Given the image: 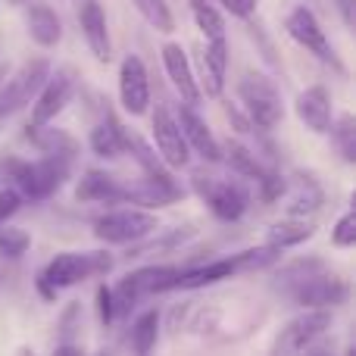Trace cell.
<instances>
[{
  "label": "cell",
  "instance_id": "obj_27",
  "mask_svg": "<svg viewBox=\"0 0 356 356\" xmlns=\"http://www.w3.org/2000/svg\"><path fill=\"white\" fill-rule=\"evenodd\" d=\"M125 154H131V160L138 163V169L144 178H160V181H175L172 169H166V163L156 156L154 144H147L138 131H125Z\"/></svg>",
  "mask_w": 356,
  "mask_h": 356
},
{
  "label": "cell",
  "instance_id": "obj_26",
  "mask_svg": "<svg viewBox=\"0 0 356 356\" xmlns=\"http://www.w3.org/2000/svg\"><path fill=\"white\" fill-rule=\"evenodd\" d=\"M319 272H325V259H319V257L291 259V263H284L282 269H275V282H272V288L291 297L303 282H309V278L319 275Z\"/></svg>",
  "mask_w": 356,
  "mask_h": 356
},
{
  "label": "cell",
  "instance_id": "obj_42",
  "mask_svg": "<svg viewBox=\"0 0 356 356\" xmlns=\"http://www.w3.org/2000/svg\"><path fill=\"white\" fill-rule=\"evenodd\" d=\"M50 356H85V350H81L79 344H72V341H63V344L54 347V353Z\"/></svg>",
  "mask_w": 356,
  "mask_h": 356
},
{
  "label": "cell",
  "instance_id": "obj_35",
  "mask_svg": "<svg viewBox=\"0 0 356 356\" xmlns=\"http://www.w3.org/2000/svg\"><path fill=\"white\" fill-rule=\"evenodd\" d=\"M259 188V200L263 203H275L284 197V191H288V175H282L278 169H266V175L257 181Z\"/></svg>",
  "mask_w": 356,
  "mask_h": 356
},
{
  "label": "cell",
  "instance_id": "obj_3",
  "mask_svg": "<svg viewBox=\"0 0 356 356\" xmlns=\"http://www.w3.org/2000/svg\"><path fill=\"white\" fill-rule=\"evenodd\" d=\"M113 266H116V259L110 250H63L41 269V278L60 294V291L75 288L88 278L110 275Z\"/></svg>",
  "mask_w": 356,
  "mask_h": 356
},
{
  "label": "cell",
  "instance_id": "obj_31",
  "mask_svg": "<svg viewBox=\"0 0 356 356\" xmlns=\"http://www.w3.org/2000/svg\"><path fill=\"white\" fill-rule=\"evenodd\" d=\"M191 16H194V25L200 29L203 44L225 41V19H222V10L213 0H191Z\"/></svg>",
  "mask_w": 356,
  "mask_h": 356
},
{
  "label": "cell",
  "instance_id": "obj_18",
  "mask_svg": "<svg viewBox=\"0 0 356 356\" xmlns=\"http://www.w3.org/2000/svg\"><path fill=\"white\" fill-rule=\"evenodd\" d=\"M79 29L85 35V44L94 54V60L110 63L113 41H110V25H106V13L100 6V0H81L79 3Z\"/></svg>",
  "mask_w": 356,
  "mask_h": 356
},
{
  "label": "cell",
  "instance_id": "obj_2",
  "mask_svg": "<svg viewBox=\"0 0 356 356\" xmlns=\"http://www.w3.org/2000/svg\"><path fill=\"white\" fill-rule=\"evenodd\" d=\"M6 175L16 181V191L22 200H47L63 188L69 178L72 163L60 160V156H41V160H6Z\"/></svg>",
  "mask_w": 356,
  "mask_h": 356
},
{
  "label": "cell",
  "instance_id": "obj_37",
  "mask_svg": "<svg viewBox=\"0 0 356 356\" xmlns=\"http://www.w3.org/2000/svg\"><path fill=\"white\" fill-rule=\"evenodd\" d=\"M94 300H97V319L104 328H110L113 322H116V309H113V291L110 284H97V294H94Z\"/></svg>",
  "mask_w": 356,
  "mask_h": 356
},
{
  "label": "cell",
  "instance_id": "obj_12",
  "mask_svg": "<svg viewBox=\"0 0 356 356\" xmlns=\"http://www.w3.org/2000/svg\"><path fill=\"white\" fill-rule=\"evenodd\" d=\"M181 197H184L181 184L160 181V178H138V181L119 188V203H129V207H135V209H147V213L172 207Z\"/></svg>",
  "mask_w": 356,
  "mask_h": 356
},
{
  "label": "cell",
  "instance_id": "obj_44",
  "mask_svg": "<svg viewBox=\"0 0 356 356\" xmlns=\"http://www.w3.org/2000/svg\"><path fill=\"white\" fill-rule=\"evenodd\" d=\"M16 356H35V350H31V347H19V350H16Z\"/></svg>",
  "mask_w": 356,
  "mask_h": 356
},
{
  "label": "cell",
  "instance_id": "obj_6",
  "mask_svg": "<svg viewBox=\"0 0 356 356\" xmlns=\"http://www.w3.org/2000/svg\"><path fill=\"white\" fill-rule=\"evenodd\" d=\"M50 75V60L35 56V60H25L10 79L0 85V119L19 113L22 106H29L38 97V91L44 88Z\"/></svg>",
  "mask_w": 356,
  "mask_h": 356
},
{
  "label": "cell",
  "instance_id": "obj_11",
  "mask_svg": "<svg viewBox=\"0 0 356 356\" xmlns=\"http://www.w3.org/2000/svg\"><path fill=\"white\" fill-rule=\"evenodd\" d=\"M328 325H332V309H303L300 316H294L282 328L275 356H294V353L307 350L316 338H322L328 332Z\"/></svg>",
  "mask_w": 356,
  "mask_h": 356
},
{
  "label": "cell",
  "instance_id": "obj_20",
  "mask_svg": "<svg viewBox=\"0 0 356 356\" xmlns=\"http://www.w3.org/2000/svg\"><path fill=\"white\" fill-rule=\"evenodd\" d=\"M284 209H288V216H297V219H307V216H313L316 209H322V203H325V191H322V184L316 181L313 175L307 172H297L294 181L288 178V191H284Z\"/></svg>",
  "mask_w": 356,
  "mask_h": 356
},
{
  "label": "cell",
  "instance_id": "obj_5",
  "mask_svg": "<svg viewBox=\"0 0 356 356\" xmlns=\"http://www.w3.org/2000/svg\"><path fill=\"white\" fill-rule=\"evenodd\" d=\"M160 232V219L156 213H147V209H113V213H104L97 222H94V238L106 247H119V244H138V241H147L150 234Z\"/></svg>",
  "mask_w": 356,
  "mask_h": 356
},
{
  "label": "cell",
  "instance_id": "obj_1",
  "mask_svg": "<svg viewBox=\"0 0 356 356\" xmlns=\"http://www.w3.org/2000/svg\"><path fill=\"white\" fill-rule=\"evenodd\" d=\"M191 188L197 191L209 213L222 222H238L241 216L250 209V188L244 178L238 175H209L207 166L191 172Z\"/></svg>",
  "mask_w": 356,
  "mask_h": 356
},
{
  "label": "cell",
  "instance_id": "obj_34",
  "mask_svg": "<svg viewBox=\"0 0 356 356\" xmlns=\"http://www.w3.org/2000/svg\"><path fill=\"white\" fill-rule=\"evenodd\" d=\"M31 247V234L22 228L0 225V257L3 259H22Z\"/></svg>",
  "mask_w": 356,
  "mask_h": 356
},
{
  "label": "cell",
  "instance_id": "obj_48",
  "mask_svg": "<svg viewBox=\"0 0 356 356\" xmlns=\"http://www.w3.org/2000/svg\"><path fill=\"white\" fill-rule=\"evenodd\" d=\"M316 356H332V353H316Z\"/></svg>",
  "mask_w": 356,
  "mask_h": 356
},
{
  "label": "cell",
  "instance_id": "obj_32",
  "mask_svg": "<svg viewBox=\"0 0 356 356\" xmlns=\"http://www.w3.org/2000/svg\"><path fill=\"white\" fill-rule=\"evenodd\" d=\"M328 135H332V147L341 154V160H344L347 166H353L356 163V119H353V113H341L338 119H332Z\"/></svg>",
  "mask_w": 356,
  "mask_h": 356
},
{
  "label": "cell",
  "instance_id": "obj_14",
  "mask_svg": "<svg viewBox=\"0 0 356 356\" xmlns=\"http://www.w3.org/2000/svg\"><path fill=\"white\" fill-rule=\"evenodd\" d=\"M194 79L203 97H222L225 91V72H228V41H209L197 50Z\"/></svg>",
  "mask_w": 356,
  "mask_h": 356
},
{
  "label": "cell",
  "instance_id": "obj_41",
  "mask_svg": "<svg viewBox=\"0 0 356 356\" xmlns=\"http://www.w3.org/2000/svg\"><path fill=\"white\" fill-rule=\"evenodd\" d=\"M191 313H194V307H191V303H175L172 313H169V332H178V328L188 322Z\"/></svg>",
  "mask_w": 356,
  "mask_h": 356
},
{
  "label": "cell",
  "instance_id": "obj_23",
  "mask_svg": "<svg viewBox=\"0 0 356 356\" xmlns=\"http://www.w3.org/2000/svg\"><path fill=\"white\" fill-rule=\"evenodd\" d=\"M119 181L116 175L104 172V169H88L75 184V200L79 203H119Z\"/></svg>",
  "mask_w": 356,
  "mask_h": 356
},
{
  "label": "cell",
  "instance_id": "obj_15",
  "mask_svg": "<svg viewBox=\"0 0 356 356\" xmlns=\"http://www.w3.org/2000/svg\"><path fill=\"white\" fill-rule=\"evenodd\" d=\"M72 91H75V81L69 72H50L44 88L38 91V97L31 100V122L29 125H50L63 110L66 104L72 100Z\"/></svg>",
  "mask_w": 356,
  "mask_h": 356
},
{
  "label": "cell",
  "instance_id": "obj_40",
  "mask_svg": "<svg viewBox=\"0 0 356 356\" xmlns=\"http://www.w3.org/2000/svg\"><path fill=\"white\" fill-rule=\"evenodd\" d=\"M219 3H222V10L232 13L234 19H250L253 13H257L259 0H219Z\"/></svg>",
  "mask_w": 356,
  "mask_h": 356
},
{
  "label": "cell",
  "instance_id": "obj_25",
  "mask_svg": "<svg viewBox=\"0 0 356 356\" xmlns=\"http://www.w3.org/2000/svg\"><path fill=\"white\" fill-rule=\"evenodd\" d=\"M29 141L35 144L38 150H41L44 156H60V160L72 163L75 154H79V144H75L72 135H66V131L60 129H47V125H29Z\"/></svg>",
  "mask_w": 356,
  "mask_h": 356
},
{
  "label": "cell",
  "instance_id": "obj_16",
  "mask_svg": "<svg viewBox=\"0 0 356 356\" xmlns=\"http://www.w3.org/2000/svg\"><path fill=\"white\" fill-rule=\"evenodd\" d=\"M294 113L300 119V125L313 135H328L334 119V106H332V94L325 85H309L297 94L294 100Z\"/></svg>",
  "mask_w": 356,
  "mask_h": 356
},
{
  "label": "cell",
  "instance_id": "obj_10",
  "mask_svg": "<svg viewBox=\"0 0 356 356\" xmlns=\"http://www.w3.org/2000/svg\"><path fill=\"white\" fill-rule=\"evenodd\" d=\"M350 297V284L347 278H341L338 272H319L309 282H303L300 288L291 294V300L297 303L300 309H334L341 303H347Z\"/></svg>",
  "mask_w": 356,
  "mask_h": 356
},
{
  "label": "cell",
  "instance_id": "obj_47",
  "mask_svg": "<svg viewBox=\"0 0 356 356\" xmlns=\"http://www.w3.org/2000/svg\"><path fill=\"white\" fill-rule=\"evenodd\" d=\"M94 356H110V350H97V353H94Z\"/></svg>",
  "mask_w": 356,
  "mask_h": 356
},
{
  "label": "cell",
  "instance_id": "obj_45",
  "mask_svg": "<svg viewBox=\"0 0 356 356\" xmlns=\"http://www.w3.org/2000/svg\"><path fill=\"white\" fill-rule=\"evenodd\" d=\"M6 3H13V6H25V3H31V0H6Z\"/></svg>",
  "mask_w": 356,
  "mask_h": 356
},
{
  "label": "cell",
  "instance_id": "obj_30",
  "mask_svg": "<svg viewBox=\"0 0 356 356\" xmlns=\"http://www.w3.org/2000/svg\"><path fill=\"white\" fill-rule=\"evenodd\" d=\"M160 325H163V316L156 313V309H144V313L131 322L129 341H131L135 356H150V350H154L156 341H160Z\"/></svg>",
  "mask_w": 356,
  "mask_h": 356
},
{
  "label": "cell",
  "instance_id": "obj_22",
  "mask_svg": "<svg viewBox=\"0 0 356 356\" xmlns=\"http://www.w3.org/2000/svg\"><path fill=\"white\" fill-rule=\"evenodd\" d=\"M234 275V263L232 257H219L209 259L203 266H184L181 278H178L175 291H200V288H213V284L225 282V278Z\"/></svg>",
  "mask_w": 356,
  "mask_h": 356
},
{
  "label": "cell",
  "instance_id": "obj_8",
  "mask_svg": "<svg viewBox=\"0 0 356 356\" xmlns=\"http://www.w3.org/2000/svg\"><path fill=\"white\" fill-rule=\"evenodd\" d=\"M150 135H154L156 156L166 163V169H184L191 163V150L175 122V113L166 104L150 106Z\"/></svg>",
  "mask_w": 356,
  "mask_h": 356
},
{
  "label": "cell",
  "instance_id": "obj_9",
  "mask_svg": "<svg viewBox=\"0 0 356 356\" xmlns=\"http://www.w3.org/2000/svg\"><path fill=\"white\" fill-rule=\"evenodd\" d=\"M119 104L129 116H147L150 106H154L150 75L138 54H129L119 63Z\"/></svg>",
  "mask_w": 356,
  "mask_h": 356
},
{
  "label": "cell",
  "instance_id": "obj_46",
  "mask_svg": "<svg viewBox=\"0 0 356 356\" xmlns=\"http://www.w3.org/2000/svg\"><path fill=\"white\" fill-rule=\"evenodd\" d=\"M344 356H356V350H353V347H347V350H344Z\"/></svg>",
  "mask_w": 356,
  "mask_h": 356
},
{
  "label": "cell",
  "instance_id": "obj_36",
  "mask_svg": "<svg viewBox=\"0 0 356 356\" xmlns=\"http://www.w3.org/2000/svg\"><path fill=\"white\" fill-rule=\"evenodd\" d=\"M353 244H356V213L347 209L332 228V247H338V250H350Z\"/></svg>",
  "mask_w": 356,
  "mask_h": 356
},
{
  "label": "cell",
  "instance_id": "obj_7",
  "mask_svg": "<svg viewBox=\"0 0 356 356\" xmlns=\"http://www.w3.org/2000/svg\"><path fill=\"white\" fill-rule=\"evenodd\" d=\"M284 31H288L291 41H297L307 54H313L319 63L332 66L334 72H344V63L338 60L334 47L328 44V38H325V29H322L319 16H316L309 6H294V10L288 13V19H284Z\"/></svg>",
  "mask_w": 356,
  "mask_h": 356
},
{
  "label": "cell",
  "instance_id": "obj_38",
  "mask_svg": "<svg viewBox=\"0 0 356 356\" xmlns=\"http://www.w3.org/2000/svg\"><path fill=\"white\" fill-rule=\"evenodd\" d=\"M19 207H22L19 191L16 188H0V225H6V222L19 213Z\"/></svg>",
  "mask_w": 356,
  "mask_h": 356
},
{
  "label": "cell",
  "instance_id": "obj_19",
  "mask_svg": "<svg viewBox=\"0 0 356 356\" xmlns=\"http://www.w3.org/2000/svg\"><path fill=\"white\" fill-rule=\"evenodd\" d=\"M25 31L38 47L50 50L63 41V22L50 3H25Z\"/></svg>",
  "mask_w": 356,
  "mask_h": 356
},
{
  "label": "cell",
  "instance_id": "obj_29",
  "mask_svg": "<svg viewBox=\"0 0 356 356\" xmlns=\"http://www.w3.org/2000/svg\"><path fill=\"white\" fill-rule=\"evenodd\" d=\"M222 163H228L238 178H250V181H259V178L266 175V169H269V166H263V163L257 160V154H250V147L241 141H228L225 147H222Z\"/></svg>",
  "mask_w": 356,
  "mask_h": 356
},
{
  "label": "cell",
  "instance_id": "obj_24",
  "mask_svg": "<svg viewBox=\"0 0 356 356\" xmlns=\"http://www.w3.org/2000/svg\"><path fill=\"white\" fill-rule=\"evenodd\" d=\"M316 234V225L309 219H297V216H284V219L272 222L266 232V244L278 247V250H291V247L307 244Z\"/></svg>",
  "mask_w": 356,
  "mask_h": 356
},
{
  "label": "cell",
  "instance_id": "obj_33",
  "mask_svg": "<svg viewBox=\"0 0 356 356\" xmlns=\"http://www.w3.org/2000/svg\"><path fill=\"white\" fill-rule=\"evenodd\" d=\"M131 3H135V10L141 13V19L154 31H160V35H172L175 31L172 6H169L166 0H131Z\"/></svg>",
  "mask_w": 356,
  "mask_h": 356
},
{
  "label": "cell",
  "instance_id": "obj_39",
  "mask_svg": "<svg viewBox=\"0 0 356 356\" xmlns=\"http://www.w3.org/2000/svg\"><path fill=\"white\" fill-rule=\"evenodd\" d=\"M222 110H225V119H228V122H232V129L238 131V135H250V131H253L250 119H247V113L241 110L238 104H232V100H228V104L222 106Z\"/></svg>",
  "mask_w": 356,
  "mask_h": 356
},
{
  "label": "cell",
  "instance_id": "obj_4",
  "mask_svg": "<svg viewBox=\"0 0 356 356\" xmlns=\"http://www.w3.org/2000/svg\"><path fill=\"white\" fill-rule=\"evenodd\" d=\"M238 97H241V110L247 113L253 129L259 131H272L278 122L284 119V104L278 85L263 72H247L238 81Z\"/></svg>",
  "mask_w": 356,
  "mask_h": 356
},
{
  "label": "cell",
  "instance_id": "obj_21",
  "mask_svg": "<svg viewBox=\"0 0 356 356\" xmlns=\"http://www.w3.org/2000/svg\"><path fill=\"white\" fill-rule=\"evenodd\" d=\"M125 125L119 122V116L113 110H106V116L100 119L97 125L88 135V147H91L94 156L100 160H119L125 154Z\"/></svg>",
  "mask_w": 356,
  "mask_h": 356
},
{
  "label": "cell",
  "instance_id": "obj_17",
  "mask_svg": "<svg viewBox=\"0 0 356 356\" xmlns=\"http://www.w3.org/2000/svg\"><path fill=\"white\" fill-rule=\"evenodd\" d=\"M160 56H163L166 79L172 81L178 97H181L188 106H197L203 100V94H200V88H197L194 69H191V60H188V54H184V47H181V44H175V41H166L160 47Z\"/></svg>",
  "mask_w": 356,
  "mask_h": 356
},
{
  "label": "cell",
  "instance_id": "obj_13",
  "mask_svg": "<svg viewBox=\"0 0 356 356\" xmlns=\"http://www.w3.org/2000/svg\"><path fill=\"white\" fill-rule=\"evenodd\" d=\"M175 122H178V129H181L184 144H188L191 154H197L207 166L222 163V144H219V138L213 135V129L203 122V116L197 113V106L181 104V110L175 113Z\"/></svg>",
  "mask_w": 356,
  "mask_h": 356
},
{
  "label": "cell",
  "instance_id": "obj_43",
  "mask_svg": "<svg viewBox=\"0 0 356 356\" xmlns=\"http://www.w3.org/2000/svg\"><path fill=\"white\" fill-rule=\"evenodd\" d=\"M338 10H341V19H344V25L350 29V25H353V0H338Z\"/></svg>",
  "mask_w": 356,
  "mask_h": 356
},
{
  "label": "cell",
  "instance_id": "obj_28",
  "mask_svg": "<svg viewBox=\"0 0 356 356\" xmlns=\"http://www.w3.org/2000/svg\"><path fill=\"white\" fill-rule=\"evenodd\" d=\"M284 250L272 244H259V247H247V250L232 253V263H234V275L241 272H266V269H275L282 263Z\"/></svg>",
  "mask_w": 356,
  "mask_h": 356
}]
</instances>
